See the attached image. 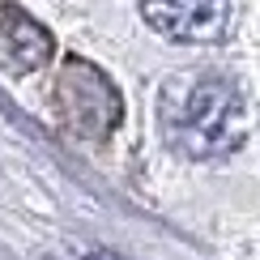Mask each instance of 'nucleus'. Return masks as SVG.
Segmentation results:
<instances>
[{
  "label": "nucleus",
  "instance_id": "nucleus-4",
  "mask_svg": "<svg viewBox=\"0 0 260 260\" xmlns=\"http://www.w3.org/2000/svg\"><path fill=\"white\" fill-rule=\"evenodd\" d=\"M51 35L39 26L26 9L0 0V69L9 73H30L43 60H51Z\"/></svg>",
  "mask_w": 260,
  "mask_h": 260
},
{
  "label": "nucleus",
  "instance_id": "nucleus-5",
  "mask_svg": "<svg viewBox=\"0 0 260 260\" xmlns=\"http://www.w3.org/2000/svg\"><path fill=\"white\" fill-rule=\"evenodd\" d=\"M85 260H124V256H115V252H90Z\"/></svg>",
  "mask_w": 260,
  "mask_h": 260
},
{
  "label": "nucleus",
  "instance_id": "nucleus-2",
  "mask_svg": "<svg viewBox=\"0 0 260 260\" xmlns=\"http://www.w3.org/2000/svg\"><path fill=\"white\" fill-rule=\"evenodd\" d=\"M56 107H60L64 128L77 137H90V141L111 137L124 120L120 90L111 85V77L103 69H94L81 56L64 60V69L56 77Z\"/></svg>",
  "mask_w": 260,
  "mask_h": 260
},
{
  "label": "nucleus",
  "instance_id": "nucleus-3",
  "mask_svg": "<svg viewBox=\"0 0 260 260\" xmlns=\"http://www.w3.org/2000/svg\"><path fill=\"white\" fill-rule=\"evenodd\" d=\"M141 13L175 43H218L231 26V0H141Z\"/></svg>",
  "mask_w": 260,
  "mask_h": 260
},
{
  "label": "nucleus",
  "instance_id": "nucleus-1",
  "mask_svg": "<svg viewBox=\"0 0 260 260\" xmlns=\"http://www.w3.org/2000/svg\"><path fill=\"white\" fill-rule=\"evenodd\" d=\"M158 124L175 154L192 162H218L247 137L243 94L222 73H183L162 85Z\"/></svg>",
  "mask_w": 260,
  "mask_h": 260
}]
</instances>
